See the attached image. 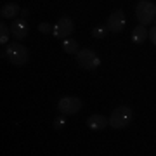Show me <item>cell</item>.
I'll return each mask as SVG.
<instances>
[{"label": "cell", "instance_id": "14", "mask_svg": "<svg viewBox=\"0 0 156 156\" xmlns=\"http://www.w3.org/2000/svg\"><path fill=\"white\" fill-rule=\"evenodd\" d=\"M108 31H109L108 26H102V24H101V26H95V28L92 30V37L101 40V38H104V37L108 35Z\"/></svg>", "mask_w": 156, "mask_h": 156}, {"label": "cell", "instance_id": "7", "mask_svg": "<svg viewBox=\"0 0 156 156\" xmlns=\"http://www.w3.org/2000/svg\"><path fill=\"white\" fill-rule=\"evenodd\" d=\"M125 24H127V19H125V14H123L122 9H116L115 12H111L109 17H108V23H106L108 30L113 31V33H120L125 28Z\"/></svg>", "mask_w": 156, "mask_h": 156}, {"label": "cell", "instance_id": "2", "mask_svg": "<svg viewBox=\"0 0 156 156\" xmlns=\"http://www.w3.org/2000/svg\"><path fill=\"white\" fill-rule=\"evenodd\" d=\"M5 56L14 66H24L30 61V50L19 42H12V44L7 45Z\"/></svg>", "mask_w": 156, "mask_h": 156}, {"label": "cell", "instance_id": "6", "mask_svg": "<svg viewBox=\"0 0 156 156\" xmlns=\"http://www.w3.org/2000/svg\"><path fill=\"white\" fill-rule=\"evenodd\" d=\"M73 30H75V23H73V19L71 17H68V16H64V17H59L57 23L54 24L52 35H54L56 38L64 40V38H68V37L73 33Z\"/></svg>", "mask_w": 156, "mask_h": 156}, {"label": "cell", "instance_id": "12", "mask_svg": "<svg viewBox=\"0 0 156 156\" xmlns=\"http://www.w3.org/2000/svg\"><path fill=\"white\" fill-rule=\"evenodd\" d=\"M61 44H62V50H64L66 54L76 56V52L80 50V45H78V42H76V40H73V38H64Z\"/></svg>", "mask_w": 156, "mask_h": 156}, {"label": "cell", "instance_id": "9", "mask_svg": "<svg viewBox=\"0 0 156 156\" xmlns=\"http://www.w3.org/2000/svg\"><path fill=\"white\" fill-rule=\"evenodd\" d=\"M108 125H109V118L102 116V115H92L87 120V127L90 130H104Z\"/></svg>", "mask_w": 156, "mask_h": 156}, {"label": "cell", "instance_id": "18", "mask_svg": "<svg viewBox=\"0 0 156 156\" xmlns=\"http://www.w3.org/2000/svg\"><path fill=\"white\" fill-rule=\"evenodd\" d=\"M21 16L26 17V16H28V11H26V9H23V11H21Z\"/></svg>", "mask_w": 156, "mask_h": 156}, {"label": "cell", "instance_id": "5", "mask_svg": "<svg viewBox=\"0 0 156 156\" xmlns=\"http://www.w3.org/2000/svg\"><path fill=\"white\" fill-rule=\"evenodd\" d=\"M83 102L80 97H75V95H64L59 99L57 102V109L62 113V115H75L82 109Z\"/></svg>", "mask_w": 156, "mask_h": 156}, {"label": "cell", "instance_id": "11", "mask_svg": "<svg viewBox=\"0 0 156 156\" xmlns=\"http://www.w3.org/2000/svg\"><path fill=\"white\" fill-rule=\"evenodd\" d=\"M147 37H149V31L146 30L144 24H139V26H135L134 31H132V42H134V44H137V45L144 44Z\"/></svg>", "mask_w": 156, "mask_h": 156}, {"label": "cell", "instance_id": "10", "mask_svg": "<svg viewBox=\"0 0 156 156\" xmlns=\"http://www.w3.org/2000/svg\"><path fill=\"white\" fill-rule=\"evenodd\" d=\"M19 12H21V7L17 5L16 2H7V4L2 5L0 16H2V19H16Z\"/></svg>", "mask_w": 156, "mask_h": 156}, {"label": "cell", "instance_id": "16", "mask_svg": "<svg viewBox=\"0 0 156 156\" xmlns=\"http://www.w3.org/2000/svg\"><path fill=\"white\" fill-rule=\"evenodd\" d=\"M64 125H66V120H64L62 116H57L56 120H54V128H56V130H61Z\"/></svg>", "mask_w": 156, "mask_h": 156}, {"label": "cell", "instance_id": "15", "mask_svg": "<svg viewBox=\"0 0 156 156\" xmlns=\"http://www.w3.org/2000/svg\"><path fill=\"white\" fill-rule=\"evenodd\" d=\"M52 30H54V26L49 24V23H40L38 24V31L40 33H52Z\"/></svg>", "mask_w": 156, "mask_h": 156}, {"label": "cell", "instance_id": "17", "mask_svg": "<svg viewBox=\"0 0 156 156\" xmlns=\"http://www.w3.org/2000/svg\"><path fill=\"white\" fill-rule=\"evenodd\" d=\"M149 38H151V42H153V44L156 45V24L149 30Z\"/></svg>", "mask_w": 156, "mask_h": 156}, {"label": "cell", "instance_id": "13", "mask_svg": "<svg viewBox=\"0 0 156 156\" xmlns=\"http://www.w3.org/2000/svg\"><path fill=\"white\" fill-rule=\"evenodd\" d=\"M9 35H11V26H7L2 19V23H0V44L2 45H5L9 42Z\"/></svg>", "mask_w": 156, "mask_h": 156}, {"label": "cell", "instance_id": "8", "mask_svg": "<svg viewBox=\"0 0 156 156\" xmlns=\"http://www.w3.org/2000/svg\"><path fill=\"white\" fill-rule=\"evenodd\" d=\"M28 31H30V26H28V23H26L24 17H21V19L17 17V19L12 21V24H11V35L17 40V42L26 38V37H28Z\"/></svg>", "mask_w": 156, "mask_h": 156}, {"label": "cell", "instance_id": "3", "mask_svg": "<svg viewBox=\"0 0 156 156\" xmlns=\"http://www.w3.org/2000/svg\"><path fill=\"white\" fill-rule=\"evenodd\" d=\"M75 57H76L78 66L82 69H87V71H94V69H97L101 66V57L92 49H80Z\"/></svg>", "mask_w": 156, "mask_h": 156}, {"label": "cell", "instance_id": "1", "mask_svg": "<svg viewBox=\"0 0 156 156\" xmlns=\"http://www.w3.org/2000/svg\"><path fill=\"white\" fill-rule=\"evenodd\" d=\"M134 120V111L128 106H118L115 111H111L109 115V127H113L115 130H122V128L128 127Z\"/></svg>", "mask_w": 156, "mask_h": 156}, {"label": "cell", "instance_id": "4", "mask_svg": "<svg viewBox=\"0 0 156 156\" xmlns=\"http://www.w3.org/2000/svg\"><path fill=\"white\" fill-rule=\"evenodd\" d=\"M135 17L139 19V24H151L156 19V5L149 0H139V4L135 5Z\"/></svg>", "mask_w": 156, "mask_h": 156}]
</instances>
